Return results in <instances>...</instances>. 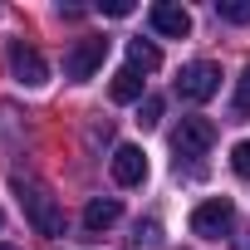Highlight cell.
Segmentation results:
<instances>
[{
	"label": "cell",
	"instance_id": "ac0fdd59",
	"mask_svg": "<svg viewBox=\"0 0 250 250\" xmlns=\"http://www.w3.org/2000/svg\"><path fill=\"white\" fill-rule=\"evenodd\" d=\"M0 250H20V245H0Z\"/></svg>",
	"mask_w": 250,
	"mask_h": 250
},
{
	"label": "cell",
	"instance_id": "e0dca14e",
	"mask_svg": "<svg viewBox=\"0 0 250 250\" xmlns=\"http://www.w3.org/2000/svg\"><path fill=\"white\" fill-rule=\"evenodd\" d=\"M133 240L143 245V240H157V221H138V230H133Z\"/></svg>",
	"mask_w": 250,
	"mask_h": 250
},
{
	"label": "cell",
	"instance_id": "d6986e66",
	"mask_svg": "<svg viewBox=\"0 0 250 250\" xmlns=\"http://www.w3.org/2000/svg\"><path fill=\"white\" fill-rule=\"evenodd\" d=\"M0 226H5V216H0Z\"/></svg>",
	"mask_w": 250,
	"mask_h": 250
},
{
	"label": "cell",
	"instance_id": "6da1fadb",
	"mask_svg": "<svg viewBox=\"0 0 250 250\" xmlns=\"http://www.w3.org/2000/svg\"><path fill=\"white\" fill-rule=\"evenodd\" d=\"M15 196H20V206H25V216H30V226L40 230V235H64V206L44 191V187H35V182H15Z\"/></svg>",
	"mask_w": 250,
	"mask_h": 250
},
{
	"label": "cell",
	"instance_id": "4fadbf2b",
	"mask_svg": "<svg viewBox=\"0 0 250 250\" xmlns=\"http://www.w3.org/2000/svg\"><path fill=\"white\" fill-rule=\"evenodd\" d=\"M230 113H235V118H250V64H245V74L235 79V103H230Z\"/></svg>",
	"mask_w": 250,
	"mask_h": 250
},
{
	"label": "cell",
	"instance_id": "277c9868",
	"mask_svg": "<svg viewBox=\"0 0 250 250\" xmlns=\"http://www.w3.org/2000/svg\"><path fill=\"white\" fill-rule=\"evenodd\" d=\"M216 93H221V69H216V64L196 59V64H187V69L177 74V98L206 103V98H216Z\"/></svg>",
	"mask_w": 250,
	"mask_h": 250
},
{
	"label": "cell",
	"instance_id": "5b68a950",
	"mask_svg": "<svg viewBox=\"0 0 250 250\" xmlns=\"http://www.w3.org/2000/svg\"><path fill=\"white\" fill-rule=\"evenodd\" d=\"M172 147H177V157H206L216 147V123L211 118H182L177 133H172Z\"/></svg>",
	"mask_w": 250,
	"mask_h": 250
},
{
	"label": "cell",
	"instance_id": "2e32d148",
	"mask_svg": "<svg viewBox=\"0 0 250 250\" xmlns=\"http://www.w3.org/2000/svg\"><path fill=\"white\" fill-rule=\"evenodd\" d=\"M98 10H103V15H118V20H123V15H133V0H103Z\"/></svg>",
	"mask_w": 250,
	"mask_h": 250
},
{
	"label": "cell",
	"instance_id": "7a4b0ae2",
	"mask_svg": "<svg viewBox=\"0 0 250 250\" xmlns=\"http://www.w3.org/2000/svg\"><path fill=\"white\" fill-rule=\"evenodd\" d=\"M103 59H108V40H103V35L74 40V49L64 54V79H74V83H88V79L103 69Z\"/></svg>",
	"mask_w": 250,
	"mask_h": 250
},
{
	"label": "cell",
	"instance_id": "3957f363",
	"mask_svg": "<svg viewBox=\"0 0 250 250\" xmlns=\"http://www.w3.org/2000/svg\"><path fill=\"white\" fill-rule=\"evenodd\" d=\"M5 59H10V79H15L20 88H44V83H49V64H44V54H40L35 44L15 40Z\"/></svg>",
	"mask_w": 250,
	"mask_h": 250
},
{
	"label": "cell",
	"instance_id": "7c38bea8",
	"mask_svg": "<svg viewBox=\"0 0 250 250\" xmlns=\"http://www.w3.org/2000/svg\"><path fill=\"white\" fill-rule=\"evenodd\" d=\"M216 15L230 25H250V0H216Z\"/></svg>",
	"mask_w": 250,
	"mask_h": 250
},
{
	"label": "cell",
	"instance_id": "9c48e42d",
	"mask_svg": "<svg viewBox=\"0 0 250 250\" xmlns=\"http://www.w3.org/2000/svg\"><path fill=\"white\" fill-rule=\"evenodd\" d=\"M118 216H123V206H118L113 196H93V201L83 206V230H88V235H98V230H108Z\"/></svg>",
	"mask_w": 250,
	"mask_h": 250
},
{
	"label": "cell",
	"instance_id": "9a60e30c",
	"mask_svg": "<svg viewBox=\"0 0 250 250\" xmlns=\"http://www.w3.org/2000/svg\"><path fill=\"white\" fill-rule=\"evenodd\" d=\"M230 167H235V177H245V182H250V138L230 147Z\"/></svg>",
	"mask_w": 250,
	"mask_h": 250
},
{
	"label": "cell",
	"instance_id": "8992f818",
	"mask_svg": "<svg viewBox=\"0 0 250 250\" xmlns=\"http://www.w3.org/2000/svg\"><path fill=\"white\" fill-rule=\"evenodd\" d=\"M230 226H235V206H230L226 196H211V201H201V206L191 211V230L206 235V240L230 235Z\"/></svg>",
	"mask_w": 250,
	"mask_h": 250
},
{
	"label": "cell",
	"instance_id": "30bf717a",
	"mask_svg": "<svg viewBox=\"0 0 250 250\" xmlns=\"http://www.w3.org/2000/svg\"><path fill=\"white\" fill-rule=\"evenodd\" d=\"M108 93H113V103H143V74L138 69H118Z\"/></svg>",
	"mask_w": 250,
	"mask_h": 250
},
{
	"label": "cell",
	"instance_id": "ba28073f",
	"mask_svg": "<svg viewBox=\"0 0 250 250\" xmlns=\"http://www.w3.org/2000/svg\"><path fill=\"white\" fill-rule=\"evenodd\" d=\"M147 20H152V30L167 35V40H187V35H191V10H187V5H172V0H157V5L147 10Z\"/></svg>",
	"mask_w": 250,
	"mask_h": 250
},
{
	"label": "cell",
	"instance_id": "5bb4252c",
	"mask_svg": "<svg viewBox=\"0 0 250 250\" xmlns=\"http://www.w3.org/2000/svg\"><path fill=\"white\" fill-rule=\"evenodd\" d=\"M138 123H143V128H157V123H162V98H157V93H147V98H143Z\"/></svg>",
	"mask_w": 250,
	"mask_h": 250
},
{
	"label": "cell",
	"instance_id": "52a82bcc",
	"mask_svg": "<svg viewBox=\"0 0 250 250\" xmlns=\"http://www.w3.org/2000/svg\"><path fill=\"white\" fill-rule=\"evenodd\" d=\"M108 167H113V182H118V187H143V182H147V152L133 147V143H123Z\"/></svg>",
	"mask_w": 250,
	"mask_h": 250
},
{
	"label": "cell",
	"instance_id": "8fae6325",
	"mask_svg": "<svg viewBox=\"0 0 250 250\" xmlns=\"http://www.w3.org/2000/svg\"><path fill=\"white\" fill-rule=\"evenodd\" d=\"M128 69H138V74H152V69H162V54H157V44H147V40H128Z\"/></svg>",
	"mask_w": 250,
	"mask_h": 250
}]
</instances>
